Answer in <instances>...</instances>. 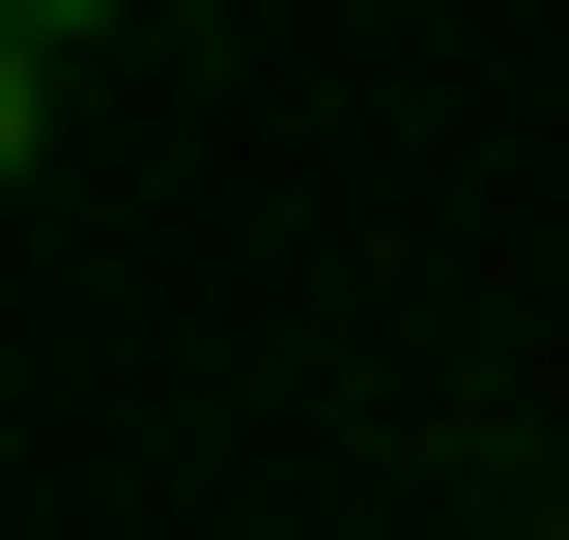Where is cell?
I'll return each instance as SVG.
<instances>
[{
  "label": "cell",
  "instance_id": "obj_1",
  "mask_svg": "<svg viewBox=\"0 0 569 540\" xmlns=\"http://www.w3.org/2000/svg\"><path fill=\"white\" fill-rule=\"evenodd\" d=\"M541 540H569V512H541Z\"/></svg>",
  "mask_w": 569,
  "mask_h": 540
}]
</instances>
